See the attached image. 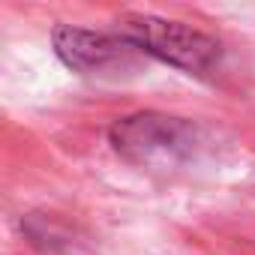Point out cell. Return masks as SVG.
<instances>
[{"label":"cell","instance_id":"cell-1","mask_svg":"<svg viewBox=\"0 0 255 255\" xmlns=\"http://www.w3.org/2000/svg\"><path fill=\"white\" fill-rule=\"evenodd\" d=\"M108 141L120 159L150 171L183 168L195 162L204 147V135L192 120L159 111H138L114 120Z\"/></svg>","mask_w":255,"mask_h":255},{"label":"cell","instance_id":"cell-2","mask_svg":"<svg viewBox=\"0 0 255 255\" xmlns=\"http://www.w3.org/2000/svg\"><path fill=\"white\" fill-rule=\"evenodd\" d=\"M117 36H123L141 54L156 57L186 75L204 78L222 66V42L183 21L144 15V12H126L117 18Z\"/></svg>","mask_w":255,"mask_h":255},{"label":"cell","instance_id":"cell-3","mask_svg":"<svg viewBox=\"0 0 255 255\" xmlns=\"http://www.w3.org/2000/svg\"><path fill=\"white\" fill-rule=\"evenodd\" d=\"M51 45L63 66L87 78H120L123 72H135L141 54L117 33H99L72 24H57L51 30Z\"/></svg>","mask_w":255,"mask_h":255}]
</instances>
